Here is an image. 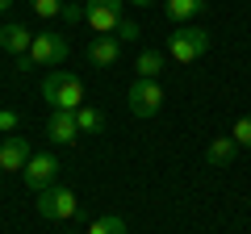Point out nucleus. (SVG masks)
<instances>
[{"label": "nucleus", "instance_id": "6", "mask_svg": "<svg viewBox=\"0 0 251 234\" xmlns=\"http://www.w3.org/2000/svg\"><path fill=\"white\" fill-rule=\"evenodd\" d=\"M126 105L134 117H155L163 109V84L159 80H134L126 92Z\"/></svg>", "mask_w": 251, "mask_h": 234}, {"label": "nucleus", "instance_id": "21", "mask_svg": "<svg viewBox=\"0 0 251 234\" xmlns=\"http://www.w3.org/2000/svg\"><path fill=\"white\" fill-rule=\"evenodd\" d=\"M17 121H21V117L13 113V109H0V134H13V130H17Z\"/></svg>", "mask_w": 251, "mask_h": 234}, {"label": "nucleus", "instance_id": "23", "mask_svg": "<svg viewBox=\"0 0 251 234\" xmlns=\"http://www.w3.org/2000/svg\"><path fill=\"white\" fill-rule=\"evenodd\" d=\"M9 4H13V0H0V13H9Z\"/></svg>", "mask_w": 251, "mask_h": 234}, {"label": "nucleus", "instance_id": "5", "mask_svg": "<svg viewBox=\"0 0 251 234\" xmlns=\"http://www.w3.org/2000/svg\"><path fill=\"white\" fill-rule=\"evenodd\" d=\"M38 213H42L46 222H67V217L80 213V201H75L72 188H59V184H50V188L38 192Z\"/></svg>", "mask_w": 251, "mask_h": 234}, {"label": "nucleus", "instance_id": "19", "mask_svg": "<svg viewBox=\"0 0 251 234\" xmlns=\"http://www.w3.org/2000/svg\"><path fill=\"white\" fill-rule=\"evenodd\" d=\"M63 21H72V25H80L84 21V4H72V0H63V13H59Z\"/></svg>", "mask_w": 251, "mask_h": 234}, {"label": "nucleus", "instance_id": "3", "mask_svg": "<svg viewBox=\"0 0 251 234\" xmlns=\"http://www.w3.org/2000/svg\"><path fill=\"white\" fill-rule=\"evenodd\" d=\"M209 50V29L201 25H176V34H168V59L176 63H197Z\"/></svg>", "mask_w": 251, "mask_h": 234}, {"label": "nucleus", "instance_id": "7", "mask_svg": "<svg viewBox=\"0 0 251 234\" xmlns=\"http://www.w3.org/2000/svg\"><path fill=\"white\" fill-rule=\"evenodd\" d=\"M54 176H59V159L54 155H34V159L25 163V171H21V180H25V188L42 192L54 184Z\"/></svg>", "mask_w": 251, "mask_h": 234}, {"label": "nucleus", "instance_id": "4", "mask_svg": "<svg viewBox=\"0 0 251 234\" xmlns=\"http://www.w3.org/2000/svg\"><path fill=\"white\" fill-rule=\"evenodd\" d=\"M126 0H84V21L92 34H117V25L126 21Z\"/></svg>", "mask_w": 251, "mask_h": 234}, {"label": "nucleus", "instance_id": "8", "mask_svg": "<svg viewBox=\"0 0 251 234\" xmlns=\"http://www.w3.org/2000/svg\"><path fill=\"white\" fill-rule=\"evenodd\" d=\"M29 159H34V151H29V142L21 134H9L0 142V171H25Z\"/></svg>", "mask_w": 251, "mask_h": 234}, {"label": "nucleus", "instance_id": "10", "mask_svg": "<svg viewBox=\"0 0 251 234\" xmlns=\"http://www.w3.org/2000/svg\"><path fill=\"white\" fill-rule=\"evenodd\" d=\"M88 59L97 67H113L117 59H122V42H117L113 34H100V38H92L88 42Z\"/></svg>", "mask_w": 251, "mask_h": 234}, {"label": "nucleus", "instance_id": "2", "mask_svg": "<svg viewBox=\"0 0 251 234\" xmlns=\"http://www.w3.org/2000/svg\"><path fill=\"white\" fill-rule=\"evenodd\" d=\"M67 50H72V42H67V34H59V29L34 34V46H29V54L21 59V71H29V67H59L63 59H67Z\"/></svg>", "mask_w": 251, "mask_h": 234}, {"label": "nucleus", "instance_id": "13", "mask_svg": "<svg viewBox=\"0 0 251 234\" xmlns=\"http://www.w3.org/2000/svg\"><path fill=\"white\" fill-rule=\"evenodd\" d=\"M234 155H239L234 138H214V142H209V151H205V159L214 163V167H230V163H234Z\"/></svg>", "mask_w": 251, "mask_h": 234}, {"label": "nucleus", "instance_id": "17", "mask_svg": "<svg viewBox=\"0 0 251 234\" xmlns=\"http://www.w3.org/2000/svg\"><path fill=\"white\" fill-rule=\"evenodd\" d=\"M230 138H234V146L251 151V113H247V117H239V121L230 126Z\"/></svg>", "mask_w": 251, "mask_h": 234}, {"label": "nucleus", "instance_id": "1", "mask_svg": "<svg viewBox=\"0 0 251 234\" xmlns=\"http://www.w3.org/2000/svg\"><path fill=\"white\" fill-rule=\"evenodd\" d=\"M42 96L50 100V109H59V113H75V109H84V84L75 80L72 71H50L42 80Z\"/></svg>", "mask_w": 251, "mask_h": 234}, {"label": "nucleus", "instance_id": "11", "mask_svg": "<svg viewBox=\"0 0 251 234\" xmlns=\"http://www.w3.org/2000/svg\"><path fill=\"white\" fill-rule=\"evenodd\" d=\"M46 134H50V142H75V138H80V126H75V113H59V109H50Z\"/></svg>", "mask_w": 251, "mask_h": 234}, {"label": "nucleus", "instance_id": "22", "mask_svg": "<svg viewBox=\"0 0 251 234\" xmlns=\"http://www.w3.org/2000/svg\"><path fill=\"white\" fill-rule=\"evenodd\" d=\"M126 4H138V9H151L155 0H126Z\"/></svg>", "mask_w": 251, "mask_h": 234}, {"label": "nucleus", "instance_id": "15", "mask_svg": "<svg viewBox=\"0 0 251 234\" xmlns=\"http://www.w3.org/2000/svg\"><path fill=\"white\" fill-rule=\"evenodd\" d=\"M84 234H126V222L117 213H100V217H92V226Z\"/></svg>", "mask_w": 251, "mask_h": 234}, {"label": "nucleus", "instance_id": "9", "mask_svg": "<svg viewBox=\"0 0 251 234\" xmlns=\"http://www.w3.org/2000/svg\"><path fill=\"white\" fill-rule=\"evenodd\" d=\"M29 46H34V34H29L25 25H17V21L0 25V50H9V54H17V59H25Z\"/></svg>", "mask_w": 251, "mask_h": 234}, {"label": "nucleus", "instance_id": "12", "mask_svg": "<svg viewBox=\"0 0 251 234\" xmlns=\"http://www.w3.org/2000/svg\"><path fill=\"white\" fill-rule=\"evenodd\" d=\"M163 13H168L172 25H184V21L205 13V0H163Z\"/></svg>", "mask_w": 251, "mask_h": 234}, {"label": "nucleus", "instance_id": "20", "mask_svg": "<svg viewBox=\"0 0 251 234\" xmlns=\"http://www.w3.org/2000/svg\"><path fill=\"white\" fill-rule=\"evenodd\" d=\"M138 34H143V29H138V25H134V21L126 17V21H122V25H117V34H113V38H117V42H134V38H138Z\"/></svg>", "mask_w": 251, "mask_h": 234}, {"label": "nucleus", "instance_id": "14", "mask_svg": "<svg viewBox=\"0 0 251 234\" xmlns=\"http://www.w3.org/2000/svg\"><path fill=\"white\" fill-rule=\"evenodd\" d=\"M159 71H163V54L159 50H143L138 54V63H134L138 80H159Z\"/></svg>", "mask_w": 251, "mask_h": 234}, {"label": "nucleus", "instance_id": "16", "mask_svg": "<svg viewBox=\"0 0 251 234\" xmlns=\"http://www.w3.org/2000/svg\"><path fill=\"white\" fill-rule=\"evenodd\" d=\"M75 126H80V134H97V130L105 126V117H100L92 105H84V109H75Z\"/></svg>", "mask_w": 251, "mask_h": 234}, {"label": "nucleus", "instance_id": "18", "mask_svg": "<svg viewBox=\"0 0 251 234\" xmlns=\"http://www.w3.org/2000/svg\"><path fill=\"white\" fill-rule=\"evenodd\" d=\"M29 9H34V17L50 21V17H59V13H63V0H29Z\"/></svg>", "mask_w": 251, "mask_h": 234}]
</instances>
